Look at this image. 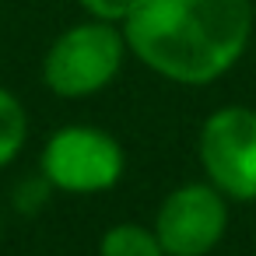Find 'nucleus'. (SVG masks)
<instances>
[{"instance_id":"nucleus-1","label":"nucleus","mask_w":256,"mask_h":256,"mask_svg":"<svg viewBox=\"0 0 256 256\" xmlns=\"http://www.w3.org/2000/svg\"><path fill=\"white\" fill-rule=\"evenodd\" d=\"M123 36L154 74L179 84H210L249 46L252 0H134Z\"/></svg>"},{"instance_id":"nucleus-2","label":"nucleus","mask_w":256,"mask_h":256,"mask_svg":"<svg viewBox=\"0 0 256 256\" xmlns=\"http://www.w3.org/2000/svg\"><path fill=\"white\" fill-rule=\"evenodd\" d=\"M126 36L109 22H84L67 28L46 53L42 78L64 98H84L106 88L123 67Z\"/></svg>"},{"instance_id":"nucleus-3","label":"nucleus","mask_w":256,"mask_h":256,"mask_svg":"<svg viewBox=\"0 0 256 256\" xmlns=\"http://www.w3.org/2000/svg\"><path fill=\"white\" fill-rule=\"evenodd\" d=\"M200 165L232 200H256V109L224 106L200 130Z\"/></svg>"},{"instance_id":"nucleus-4","label":"nucleus","mask_w":256,"mask_h":256,"mask_svg":"<svg viewBox=\"0 0 256 256\" xmlns=\"http://www.w3.org/2000/svg\"><path fill=\"white\" fill-rule=\"evenodd\" d=\"M228 228L224 193L210 182H186L172 190L154 218V235L165 256H207Z\"/></svg>"},{"instance_id":"nucleus-5","label":"nucleus","mask_w":256,"mask_h":256,"mask_svg":"<svg viewBox=\"0 0 256 256\" xmlns=\"http://www.w3.org/2000/svg\"><path fill=\"white\" fill-rule=\"evenodd\" d=\"M42 172L67 193H102L123 176V148L102 130L67 126L46 144Z\"/></svg>"},{"instance_id":"nucleus-6","label":"nucleus","mask_w":256,"mask_h":256,"mask_svg":"<svg viewBox=\"0 0 256 256\" xmlns=\"http://www.w3.org/2000/svg\"><path fill=\"white\" fill-rule=\"evenodd\" d=\"M102 256H165L162 242L154 232H148L144 224H116L102 235L98 246Z\"/></svg>"},{"instance_id":"nucleus-7","label":"nucleus","mask_w":256,"mask_h":256,"mask_svg":"<svg viewBox=\"0 0 256 256\" xmlns=\"http://www.w3.org/2000/svg\"><path fill=\"white\" fill-rule=\"evenodd\" d=\"M22 140H25V109L8 88H0V168L22 151Z\"/></svg>"},{"instance_id":"nucleus-8","label":"nucleus","mask_w":256,"mask_h":256,"mask_svg":"<svg viewBox=\"0 0 256 256\" xmlns=\"http://www.w3.org/2000/svg\"><path fill=\"white\" fill-rule=\"evenodd\" d=\"M81 8L95 18V22H109V25H123L130 8H134V0H81Z\"/></svg>"}]
</instances>
